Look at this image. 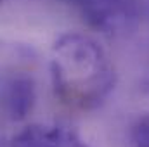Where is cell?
Wrapping results in <instances>:
<instances>
[{
  "mask_svg": "<svg viewBox=\"0 0 149 147\" xmlns=\"http://www.w3.org/2000/svg\"><path fill=\"white\" fill-rule=\"evenodd\" d=\"M49 71L56 101L73 112L101 107L116 85L114 64L102 45L85 33H64L50 49Z\"/></svg>",
  "mask_w": 149,
  "mask_h": 147,
  "instance_id": "1",
  "label": "cell"
},
{
  "mask_svg": "<svg viewBox=\"0 0 149 147\" xmlns=\"http://www.w3.org/2000/svg\"><path fill=\"white\" fill-rule=\"evenodd\" d=\"M83 19L101 33L120 35L139 17V0H68Z\"/></svg>",
  "mask_w": 149,
  "mask_h": 147,
  "instance_id": "2",
  "label": "cell"
},
{
  "mask_svg": "<svg viewBox=\"0 0 149 147\" xmlns=\"http://www.w3.org/2000/svg\"><path fill=\"white\" fill-rule=\"evenodd\" d=\"M37 102V87L31 74L23 69L3 74L2 109L9 121H23Z\"/></svg>",
  "mask_w": 149,
  "mask_h": 147,
  "instance_id": "3",
  "label": "cell"
},
{
  "mask_svg": "<svg viewBox=\"0 0 149 147\" xmlns=\"http://www.w3.org/2000/svg\"><path fill=\"white\" fill-rule=\"evenodd\" d=\"M10 147H88L83 139L66 126L59 125H30L17 132Z\"/></svg>",
  "mask_w": 149,
  "mask_h": 147,
  "instance_id": "4",
  "label": "cell"
},
{
  "mask_svg": "<svg viewBox=\"0 0 149 147\" xmlns=\"http://www.w3.org/2000/svg\"><path fill=\"white\" fill-rule=\"evenodd\" d=\"M130 144L134 147H149V114L137 118L132 125Z\"/></svg>",
  "mask_w": 149,
  "mask_h": 147,
  "instance_id": "5",
  "label": "cell"
}]
</instances>
